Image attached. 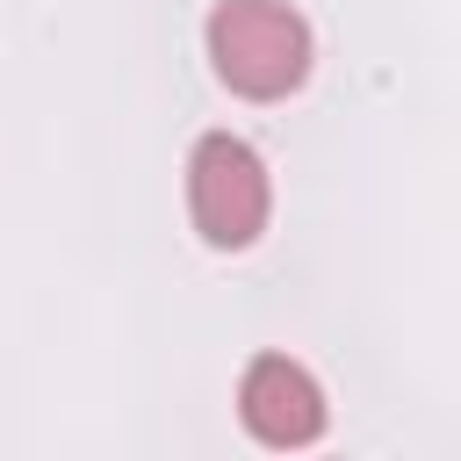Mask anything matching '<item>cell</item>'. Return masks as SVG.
<instances>
[{"mask_svg":"<svg viewBox=\"0 0 461 461\" xmlns=\"http://www.w3.org/2000/svg\"><path fill=\"white\" fill-rule=\"evenodd\" d=\"M202 36L216 79L245 101H281L310 79V22L288 0H216Z\"/></svg>","mask_w":461,"mask_h":461,"instance_id":"cell-1","label":"cell"},{"mask_svg":"<svg viewBox=\"0 0 461 461\" xmlns=\"http://www.w3.org/2000/svg\"><path fill=\"white\" fill-rule=\"evenodd\" d=\"M187 216L202 230V245L216 252H245L267 216H274V180H267V158L230 137V130H209L194 151H187Z\"/></svg>","mask_w":461,"mask_h":461,"instance_id":"cell-2","label":"cell"},{"mask_svg":"<svg viewBox=\"0 0 461 461\" xmlns=\"http://www.w3.org/2000/svg\"><path fill=\"white\" fill-rule=\"evenodd\" d=\"M238 418L259 447H310L324 432V389L288 353H259L238 382Z\"/></svg>","mask_w":461,"mask_h":461,"instance_id":"cell-3","label":"cell"}]
</instances>
